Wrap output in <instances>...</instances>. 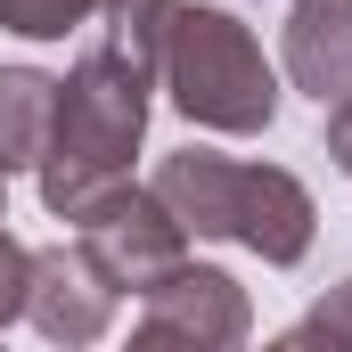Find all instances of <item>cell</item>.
<instances>
[{
    "instance_id": "cell-12",
    "label": "cell",
    "mask_w": 352,
    "mask_h": 352,
    "mask_svg": "<svg viewBox=\"0 0 352 352\" xmlns=\"http://www.w3.org/2000/svg\"><path fill=\"white\" fill-rule=\"evenodd\" d=\"M328 164L352 180V98H336V107H328Z\"/></svg>"
},
{
    "instance_id": "cell-11",
    "label": "cell",
    "mask_w": 352,
    "mask_h": 352,
    "mask_svg": "<svg viewBox=\"0 0 352 352\" xmlns=\"http://www.w3.org/2000/svg\"><path fill=\"white\" fill-rule=\"evenodd\" d=\"M25 287H33V246H16V238L0 230V328L25 320Z\"/></svg>"
},
{
    "instance_id": "cell-3",
    "label": "cell",
    "mask_w": 352,
    "mask_h": 352,
    "mask_svg": "<svg viewBox=\"0 0 352 352\" xmlns=\"http://www.w3.org/2000/svg\"><path fill=\"white\" fill-rule=\"evenodd\" d=\"M156 82L173 90V107L205 131H230V140H254L278 115V74H270L263 41L230 16V8H197L180 0L173 25H164V66Z\"/></svg>"
},
{
    "instance_id": "cell-1",
    "label": "cell",
    "mask_w": 352,
    "mask_h": 352,
    "mask_svg": "<svg viewBox=\"0 0 352 352\" xmlns=\"http://www.w3.org/2000/svg\"><path fill=\"white\" fill-rule=\"evenodd\" d=\"M148 188L173 205V221L188 238H230V246H246L278 270L311 254V221H320L311 188L278 164H238V156H213V148H180V156L156 164Z\"/></svg>"
},
{
    "instance_id": "cell-10",
    "label": "cell",
    "mask_w": 352,
    "mask_h": 352,
    "mask_svg": "<svg viewBox=\"0 0 352 352\" xmlns=\"http://www.w3.org/2000/svg\"><path fill=\"white\" fill-rule=\"evenodd\" d=\"M287 344H328V352H352V278L344 287H328L295 328H287Z\"/></svg>"
},
{
    "instance_id": "cell-6",
    "label": "cell",
    "mask_w": 352,
    "mask_h": 352,
    "mask_svg": "<svg viewBox=\"0 0 352 352\" xmlns=\"http://www.w3.org/2000/svg\"><path fill=\"white\" fill-rule=\"evenodd\" d=\"M115 303L123 287L74 246H33V287H25V320L50 336V344H98L115 328Z\"/></svg>"
},
{
    "instance_id": "cell-8",
    "label": "cell",
    "mask_w": 352,
    "mask_h": 352,
    "mask_svg": "<svg viewBox=\"0 0 352 352\" xmlns=\"http://www.w3.org/2000/svg\"><path fill=\"white\" fill-rule=\"evenodd\" d=\"M58 131V74L0 66V173H41Z\"/></svg>"
},
{
    "instance_id": "cell-2",
    "label": "cell",
    "mask_w": 352,
    "mask_h": 352,
    "mask_svg": "<svg viewBox=\"0 0 352 352\" xmlns=\"http://www.w3.org/2000/svg\"><path fill=\"white\" fill-rule=\"evenodd\" d=\"M148 90L156 74L140 58H123L115 41H98L90 58H74V74L58 82V131H50V156H41V205L66 221L90 188L131 173L140 156V131H148Z\"/></svg>"
},
{
    "instance_id": "cell-4",
    "label": "cell",
    "mask_w": 352,
    "mask_h": 352,
    "mask_svg": "<svg viewBox=\"0 0 352 352\" xmlns=\"http://www.w3.org/2000/svg\"><path fill=\"white\" fill-rule=\"evenodd\" d=\"M66 230L82 238V254L107 270L123 295H148L173 263H188V230L173 221V205H164L156 188H131V173L107 180V188H90L82 205L66 213Z\"/></svg>"
},
{
    "instance_id": "cell-13",
    "label": "cell",
    "mask_w": 352,
    "mask_h": 352,
    "mask_svg": "<svg viewBox=\"0 0 352 352\" xmlns=\"http://www.w3.org/2000/svg\"><path fill=\"white\" fill-rule=\"evenodd\" d=\"M0 221H8V173H0Z\"/></svg>"
},
{
    "instance_id": "cell-9",
    "label": "cell",
    "mask_w": 352,
    "mask_h": 352,
    "mask_svg": "<svg viewBox=\"0 0 352 352\" xmlns=\"http://www.w3.org/2000/svg\"><path fill=\"white\" fill-rule=\"evenodd\" d=\"M115 0H0V25L8 33H25V41H66V33H82L90 16H107Z\"/></svg>"
},
{
    "instance_id": "cell-7",
    "label": "cell",
    "mask_w": 352,
    "mask_h": 352,
    "mask_svg": "<svg viewBox=\"0 0 352 352\" xmlns=\"http://www.w3.org/2000/svg\"><path fill=\"white\" fill-rule=\"evenodd\" d=\"M278 58H287V82L311 90L320 107L352 98V0H295Z\"/></svg>"
},
{
    "instance_id": "cell-5",
    "label": "cell",
    "mask_w": 352,
    "mask_h": 352,
    "mask_svg": "<svg viewBox=\"0 0 352 352\" xmlns=\"http://www.w3.org/2000/svg\"><path fill=\"white\" fill-rule=\"evenodd\" d=\"M254 311H246V287L213 263H173L148 295H140V344H197V352H221V344H246Z\"/></svg>"
}]
</instances>
